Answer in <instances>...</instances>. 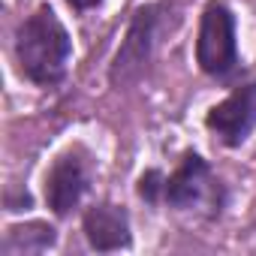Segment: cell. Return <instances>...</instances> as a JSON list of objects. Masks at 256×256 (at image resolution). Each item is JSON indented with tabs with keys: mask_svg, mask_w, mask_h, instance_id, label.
<instances>
[{
	"mask_svg": "<svg viewBox=\"0 0 256 256\" xmlns=\"http://www.w3.org/2000/svg\"><path fill=\"white\" fill-rule=\"evenodd\" d=\"M72 52V36L52 4H36L12 30L16 72L34 88H60L70 76Z\"/></svg>",
	"mask_w": 256,
	"mask_h": 256,
	"instance_id": "cell-1",
	"label": "cell"
},
{
	"mask_svg": "<svg viewBox=\"0 0 256 256\" xmlns=\"http://www.w3.org/2000/svg\"><path fill=\"white\" fill-rule=\"evenodd\" d=\"M181 12L172 0H148L139 4L126 22L120 46L108 60V84L114 90H130L142 84L160 58V48L178 30Z\"/></svg>",
	"mask_w": 256,
	"mask_h": 256,
	"instance_id": "cell-2",
	"label": "cell"
},
{
	"mask_svg": "<svg viewBox=\"0 0 256 256\" xmlns=\"http://www.w3.org/2000/svg\"><path fill=\"white\" fill-rule=\"evenodd\" d=\"M232 190L202 151L184 148L163 181V208L202 223H217L229 211Z\"/></svg>",
	"mask_w": 256,
	"mask_h": 256,
	"instance_id": "cell-3",
	"label": "cell"
},
{
	"mask_svg": "<svg viewBox=\"0 0 256 256\" xmlns=\"http://www.w3.org/2000/svg\"><path fill=\"white\" fill-rule=\"evenodd\" d=\"M193 60L199 72L217 84H238L244 78V60L238 52V18L226 0H208L199 12L193 40Z\"/></svg>",
	"mask_w": 256,
	"mask_h": 256,
	"instance_id": "cell-4",
	"label": "cell"
},
{
	"mask_svg": "<svg viewBox=\"0 0 256 256\" xmlns=\"http://www.w3.org/2000/svg\"><path fill=\"white\" fill-rule=\"evenodd\" d=\"M96 184V157L84 142L64 145L42 172V202L54 220H70L84 208Z\"/></svg>",
	"mask_w": 256,
	"mask_h": 256,
	"instance_id": "cell-5",
	"label": "cell"
},
{
	"mask_svg": "<svg viewBox=\"0 0 256 256\" xmlns=\"http://www.w3.org/2000/svg\"><path fill=\"white\" fill-rule=\"evenodd\" d=\"M202 126L220 148H244L256 133V78H241L232 84L229 94L205 112Z\"/></svg>",
	"mask_w": 256,
	"mask_h": 256,
	"instance_id": "cell-6",
	"label": "cell"
},
{
	"mask_svg": "<svg viewBox=\"0 0 256 256\" xmlns=\"http://www.w3.org/2000/svg\"><path fill=\"white\" fill-rule=\"evenodd\" d=\"M82 235L94 253L133 250V217L120 202L96 199L82 208Z\"/></svg>",
	"mask_w": 256,
	"mask_h": 256,
	"instance_id": "cell-7",
	"label": "cell"
},
{
	"mask_svg": "<svg viewBox=\"0 0 256 256\" xmlns=\"http://www.w3.org/2000/svg\"><path fill=\"white\" fill-rule=\"evenodd\" d=\"M58 226L48 220H24V223H10L0 238V253L4 256H34V253H48L58 247Z\"/></svg>",
	"mask_w": 256,
	"mask_h": 256,
	"instance_id": "cell-8",
	"label": "cell"
},
{
	"mask_svg": "<svg viewBox=\"0 0 256 256\" xmlns=\"http://www.w3.org/2000/svg\"><path fill=\"white\" fill-rule=\"evenodd\" d=\"M163 181H166V169L160 166L142 169L136 178V199L151 211H163Z\"/></svg>",
	"mask_w": 256,
	"mask_h": 256,
	"instance_id": "cell-9",
	"label": "cell"
},
{
	"mask_svg": "<svg viewBox=\"0 0 256 256\" xmlns=\"http://www.w3.org/2000/svg\"><path fill=\"white\" fill-rule=\"evenodd\" d=\"M64 4L72 10V12H78V16H84V12H94V10H100L106 0H64Z\"/></svg>",
	"mask_w": 256,
	"mask_h": 256,
	"instance_id": "cell-10",
	"label": "cell"
}]
</instances>
